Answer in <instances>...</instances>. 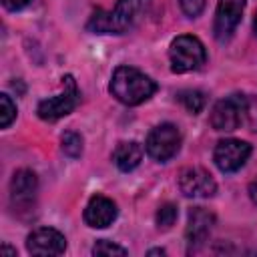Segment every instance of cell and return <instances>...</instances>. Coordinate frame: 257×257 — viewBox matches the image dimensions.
Instances as JSON below:
<instances>
[{"label": "cell", "mask_w": 257, "mask_h": 257, "mask_svg": "<svg viewBox=\"0 0 257 257\" xmlns=\"http://www.w3.org/2000/svg\"><path fill=\"white\" fill-rule=\"evenodd\" d=\"M149 8L151 0H116L110 12L96 10L86 28L96 34H124L145 18Z\"/></svg>", "instance_id": "obj_1"}, {"label": "cell", "mask_w": 257, "mask_h": 257, "mask_svg": "<svg viewBox=\"0 0 257 257\" xmlns=\"http://www.w3.org/2000/svg\"><path fill=\"white\" fill-rule=\"evenodd\" d=\"M110 94L126 104V106H137L145 100H149L155 90H157V82L147 76L145 72H141L135 66H116L110 78Z\"/></svg>", "instance_id": "obj_2"}, {"label": "cell", "mask_w": 257, "mask_h": 257, "mask_svg": "<svg viewBox=\"0 0 257 257\" xmlns=\"http://www.w3.org/2000/svg\"><path fill=\"white\" fill-rule=\"evenodd\" d=\"M169 60H171V70L175 74L191 72L205 64L207 50L197 36L181 34L169 46Z\"/></svg>", "instance_id": "obj_3"}, {"label": "cell", "mask_w": 257, "mask_h": 257, "mask_svg": "<svg viewBox=\"0 0 257 257\" xmlns=\"http://www.w3.org/2000/svg\"><path fill=\"white\" fill-rule=\"evenodd\" d=\"M247 108H249L247 96L241 92H233L215 102V106L211 110V126L221 133L235 131L245 120Z\"/></svg>", "instance_id": "obj_4"}, {"label": "cell", "mask_w": 257, "mask_h": 257, "mask_svg": "<svg viewBox=\"0 0 257 257\" xmlns=\"http://www.w3.org/2000/svg\"><path fill=\"white\" fill-rule=\"evenodd\" d=\"M78 104V86L74 82V78L70 74H66L62 78V92L54 94V96H48L44 100L38 102V116L42 120H58L66 114H70Z\"/></svg>", "instance_id": "obj_5"}, {"label": "cell", "mask_w": 257, "mask_h": 257, "mask_svg": "<svg viewBox=\"0 0 257 257\" xmlns=\"http://www.w3.org/2000/svg\"><path fill=\"white\" fill-rule=\"evenodd\" d=\"M147 153L151 159L165 163L169 159H173L179 149H181V131L179 126H175L173 122H163L159 126H155L149 137H147Z\"/></svg>", "instance_id": "obj_6"}, {"label": "cell", "mask_w": 257, "mask_h": 257, "mask_svg": "<svg viewBox=\"0 0 257 257\" xmlns=\"http://www.w3.org/2000/svg\"><path fill=\"white\" fill-rule=\"evenodd\" d=\"M251 155V145L241 139H223L217 143L213 161L221 173H235L239 171Z\"/></svg>", "instance_id": "obj_7"}, {"label": "cell", "mask_w": 257, "mask_h": 257, "mask_svg": "<svg viewBox=\"0 0 257 257\" xmlns=\"http://www.w3.org/2000/svg\"><path fill=\"white\" fill-rule=\"evenodd\" d=\"M179 189L185 197L209 199L217 193V183L213 175L203 167H187L179 175Z\"/></svg>", "instance_id": "obj_8"}, {"label": "cell", "mask_w": 257, "mask_h": 257, "mask_svg": "<svg viewBox=\"0 0 257 257\" xmlns=\"http://www.w3.org/2000/svg\"><path fill=\"white\" fill-rule=\"evenodd\" d=\"M245 2L247 0H219L217 2L213 32L219 42H227L233 36V32L237 30V26L243 18Z\"/></svg>", "instance_id": "obj_9"}, {"label": "cell", "mask_w": 257, "mask_h": 257, "mask_svg": "<svg viewBox=\"0 0 257 257\" xmlns=\"http://www.w3.org/2000/svg\"><path fill=\"white\" fill-rule=\"evenodd\" d=\"M26 249L30 255H62L66 251V239L52 227H40L28 235Z\"/></svg>", "instance_id": "obj_10"}, {"label": "cell", "mask_w": 257, "mask_h": 257, "mask_svg": "<svg viewBox=\"0 0 257 257\" xmlns=\"http://www.w3.org/2000/svg\"><path fill=\"white\" fill-rule=\"evenodd\" d=\"M116 215H118L116 203L104 195L90 197V201L86 203V209H84V221L92 229H104V227L112 225Z\"/></svg>", "instance_id": "obj_11"}, {"label": "cell", "mask_w": 257, "mask_h": 257, "mask_svg": "<svg viewBox=\"0 0 257 257\" xmlns=\"http://www.w3.org/2000/svg\"><path fill=\"white\" fill-rule=\"evenodd\" d=\"M215 225V215L203 207H193L189 211V221H187V229H185V237L189 241V245H199L203 243L211 229Z\"/></svg>", "instance_id": "obj_12"}, {"label": "cell", "mask_w": 257, "mask_h": 257, "mask_svg": "<svg viewBox=\"0 0 257 257\" xmlns=\"http://www.w3.org/2000/svg\"><path fill=\"white\" fill-rule=\"evenodd\" d=\"M38 191V179L32 171L20 169L10 181V199L14 205H30Z\"/></svg>", "instance_id": "obj_13"}, {"label": "cell", "mask_w": 257, "mask_h": 257, "mask_svg": "<svg viewBox=\"0 0 257 257\" xmlns=\"http://www.w3.org/2000/svg\"><path fill=\"white\" fill-rule=\"evenodd\" d=\"M141 159H143V147L137 141H122L116 145L112 153V161L122 173H131L133 169H137Z\"/></svg>", "instance_id": "obj_14"}, {"label": "cell", "mask_w": 257, "mask_h": 257, "mask_svg": "<svg viewBox=\"0 0 257 257\" xmlns=\"http://www.w3.org/2000/svg\"><path fill=\"white\" fill-rule=\"evenodd\" d=\"M179 100L191 114H199L205 108V102H207L205 94L201 90H183V92H179Z\"/></svg>", "instance_id": "obj_15"}, {"label": "cell", "mask_w": 257, "mask_h": 257, "mask_svg": "<svg viewBox=\"0 0 257 257\" xmlns=\"http://www.w3.org/2000/svg\"><path fill=\"white\" fill-rule=\"evenodd\" d=\"M60 147H62L64 155H68L70 159H76V157H80V153H82V139H80L78 133L66 131V133L60 137Z\"/></svg>", "instance_id": "obj_16"}, {"label": "cell", "mask_w": 257, "mask_h": 257, "mask_svg": "<svg viewBox=\"0 0 257 257\" xmlns=\"http://www.w3.org/2000/svg\"><path fill=\"white\" fill-rule=\"evenodd\" d=\"M177 217H179L177 205L165 203V205H161L159 211H157V217H155V219H157V227H159V229H171V227L175 225Z\"/></svg>", "instance_id": "obj_17"}, {"label": "cell", "mask_w": 257, "mask_h": 257, "mask_svg": "<svg viewBox=\"0 0 257 257\" xmlns=\"http://www.w3.org/2000/svg\"><path fill=\"white\" fill-rule=\"evenodd\" d=\"M16 118V104L8 94H0V126L8 128Z\"/></svg>", "instance_id": "obj_18"}, {"label": "cell", "mask_w": 257, "mask_h": 257, "mask_svg": "<svg viewBox=\"0 0 257 257\" xmlns=\"http://www.w3.org/2000/svg\"><path fill=\"white\" fill-rule=\"evenodd\" d=\"M92 255H126V249L112 243V241H106V239H100L94 243L92 247Z\"/></svg>", "instance_id": "obj_19"}, {"label": "cell", "mask_w": 257, "mask_h": 257, "mask_svg": "<svg viewBox=\"0 0 257 257\" xmlns=\"http://www.w3.org/2000/svg\"><path fill=\"white\" fill-rule=\"evenodd\" d=\"M179 4L189 18H197L205 10V0H179Z\"/></svg>", "instance_id": "obj_20"}, {"label": "cell", "mask_w": 257, "mask_h": 257, "mask_svg": "<svg viewBox=\"0 0 257 257\" xmlns=\"http://www.w3.org/2000/svg\"><path fill=\"white\" fill-rule=\"evenodd\" d=\"M32 0H2L4 8L10 10V12H16V10H22L24 6H28Z\"/></svg>", "instance_id": "obj_21"}, {"label": "cell", "mask_w": 257, "mask_h": 257, "mask_svg": "<svg viewBox=\"0 0 257 257\" xmlns=\"http://www.w3.org/2000/svg\"><path fill=\"white\" fill-rule=\"evenodd\" d=\"M249 195H251V201L257 205V181H253V183L249 185Z\"/></svg>", "instance_id": "obj_22"}, {"label": "cell", "mask_w": 257, "mask_h": 257, "mask_svg": "<svg viewBox=\"0 0 257 257\" xmlns=\"http://www.w3.org/2000/svg\"><path fill=\"white\" fill-rule=\"evenodd\" d=\"M2 253H10V255H16V251H14V249H10L8 245H2Z\"/></svg>", "instance_id": "obj_23"}, {"label": "cell", "mask_w": 257, "mask_h": 257, "mask_svg": "<svg viewBox=\"0 0 257 257\" xmlns=\"http://www.w3.org/2000/svg\"><path fill=\"white\" fill-rule=\"evenodd\" d=\"M149 255H165V251L163 249H151Z\"/></svg>", "instance_id": "obj_24"}, {"label": "cell", "mask_w": 257, "mask_h": 257, "mask_svg": "<svg viewBox=\"0 0 257 257\" xmlns=\"http://www.w3.org/2000/svg\"><path fill=\"white\" fill-rule=\"evenodd\" d=\"M253 28H255V32H257V14H255V20H253Z\"/></svg>", "instance_id": "obj_25"}]
</instances>
